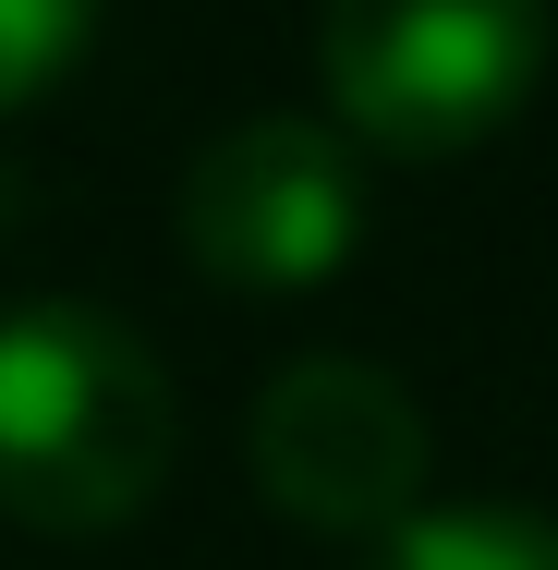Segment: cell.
Masks as SVG:
<instances>
[{
  "mask_svg": "<svg viewBox=\"0 0 558 570\" xmlns=\"http://www.w3.org/2000/svg\"><path fill=\"white\" fill-rule=\"evenodd\" d=\"M183 461L170 364L110 304H12L0 316V522L25 534H121L158 510Z\"/></svg>",
  "mask_w": 558,
  "mask_h": 570,
  "instance_id": "cell-1",
  "label": "cell"
},
{
  "mask_svg": "<svg viewBox=\"0 0 558 570\" xmlns=\"http://www.w3.org/2000/svg\"><path fill=\"white\" fill-rule=\"evenodd\" d=\"M558 12L547 0H316V73L352 146L461 158L535 98Z\"/></svg>",
  "mask_w": 558,
  "mask_h": 570,
  "instance_id": "cell-2",
  "label": "cell"
},
{
  "mask_svg": "<svg viewBox=\"0 0 558 570\" xmlns=\"http://www.w3.org/2000/svg\"><path fill=\"white\" fill-rule=\"evenodd\" d=\"M255 485L304 534H401L425 510V401L364 364V352H304L255 389Z\"/></svg>",
  "mask_w": 558,
  "mask_h": 570,
  "instance_id": "cell-3",
  "label": "cell"
},
{
  "mask_svg": "<svg viewBox=\"0 0 558 570\" xmlns=\"http://www.w3.org/2000/svg\"><path fill=\"white\" fill-rule=\"evenodd\" d=\"M364 243V170H352V134L329 121H231L195 146L183 170V255L219 279V292H316L352 267Z\"/></svg>",
  "mask_w": 558,
  "mask_h": 570,
  "instance_id": "cell-4",
  "label": "cell"
},
{
  "mask_svg": "<svg viewBox=\"0 0 558 570\" xmlns=\"http://www.w3.org/2000/svg\"><path fill=\"white\" fill-rule=\"evenodd\" d=\"M364 570H558V522L547 510L461 498V510H413L401 534H376Z\"/></svg>",
  "mask_w": 558,
  "mask_h": 570,
  "instance_id": "cell-5",
  "label": "cell"
},
{
  "mask_svg": "<svg viewBox=\"0 0 558 570\" xmlns=\"http://www.w3.org/2000/svg\"><path fill=\"white\" fill-rule=\"evenodd\" d=\"M98 37V0H0V121L37 110Z\"/></svg>",
  "mask_w": 558,
  "mask_h": 570,
  "instance_id": "cell-6",
  "label": "cell"
}]
</instances>
